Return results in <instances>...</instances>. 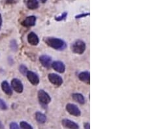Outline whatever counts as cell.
Segmentation results:
<instances>
[{"instance_id": "cell-20", "label": "cell", "mask_w": 147, "mask_h": 129, "mask_svg": "<svg viewBox=\"0 0 147 129\" xmlns=\"http://www.w3.org/2000/svg\"><path fill=\"white\" fill-rule=\"evenodd\" d=\"M67 13H66V12H65V13H63L61 16L56 17V20H57V21H61V20H64L65 18L67 17Z\"/></svg>"}, {"instance_id": "cell-2", "label": "cell", "mask_w": 147, "mask_h": 129, "mask_svg": "<svg viewBox=\"0 0 147 129\" xmlns=\"http://www.w3.org/2000/svg\"><path fill=\"white\" fill-rule=\"evenodd\" d=\"M71 49L73 52L78 54H82L86 50V44L81 40H77L73 43Z\"/></svg>"}, {"instance_id": "cell-13", "label": "cell", "mask_w": 147, "mask_h": 129, "mask_svg": "<svg viewBox=\"0 0 147 129\" xmlns=\"http://www.w3.org/2000/svg\"><path fill=\"white\" fill-rule=\"evenodd\" d=\"M25 3L27 7L32 10L39 7V2L37 0H25Z\"/></svg>"}, {"instance_id": "cell-11", "label": "cell", "mask_w": 147, "mask_h": 129, "mask_svg": "<svg viewBox=\"0 0 147 129\" xmlns=\"http://www.w3.org/2000/svg\"><path fill=\"white\" fill-rule=\"evenodd\" d=\"M28 43L34 46H36L39 44V37H37V35L34 32H31L29 33L28 36Z\"/></svg>"}, {"instance_id": "cell-18", "label": "cell", "mask_w": 147, "mask_h": 129, "mask_svg": "<svg viewBox=\"0 0 147 129\" xmlns=\"http://www.w3.org/2000/svg\"><path fill=\"white\" fill-rule=\"evenodd\" d=\"M20 127L22 129H33L32 126L25 121L20 122Z\"/></svg>"}, {"instance_id": "cell-21", "label": "cell", "mask_w": 147, "mask_h": 129, "mask_svg": "<svg viewBox=\"0 0 147 129\" xmlns=\"http://www.w3.org/2000/svg\"><path fill=\"white\" fill-rule=\"evenodd\" d=\"M0 109L5 110L7 109V104H5L3 100L0 98Z\"/></svg>"}, {"instance_id": "cell-6", "label": "cell", "mask_w": 147, "mask_h": 129, "mask_svg": "<svg viewBox=\"0 0 147 129\" xmlns=\"http://www.w3.org/2000/svg\"><path fill=\"white\" fill-rule=\"evenodd\" d=\"M49 79L52 84L57 86H60L63 83V80L61 77L56 74H50L49 75Z\"/></svg>"}, {"instance_id": "cell-9", "label": "cell", "mask_w": 147, "mask_h": 129, "mask_svg": "<svg viewBox=\"0 0 147 129\" xmlns=\"http://www.w3.org/2000/svg\"><path fill=\"white\" fill-rule=\"evenodd\" d=\"M26 76L29 81L32 83L33 85H37L39 82V78L36 74L32 71H28L27 72Z\"/></svg>"}, {"instance_id": "cell-15", "label": "cell", "mask_w": 147, "mask_h": 129, "mask_svg": "<svg viewBox=\"0 0 147 129\" xmlns=\"http://www.w3.org/2000/svg\"><path fill=\"white\" fill-rule=\"evenodd\" d=\"M1 88H2V90H3V91L7 94V95H8L9 96L12 95V94H13V91H12V89L10 87V86H9V84L7 82L3 81L2 82Z\"/></svg>"}, {"instance_id": "cell-4", "label": "cell", "mask_w": 147, "mask_h": 129, "mask_svg": "<svg viewBox=\"0 0 147 129\" xmlns=\"http://www.w3.org/2000/svg\"><path fill=\"white\" fill-rule=\"evenodd\" d=\"M66 110L71 115L74 116L79 117L81 114L80 110H79L77 106L73 104H67L66 105Z\"/></svg>"}, {"instance_id": "cell-23", "label": "cell", "mask_w": 147, "mask_h": 129, "mask_svg": "<svg viewBox=\"0 0 147 129\" xmlns=\"http://www.w3.org/2000/svg\"><path fill=\"white\" fill-rule=\"evenodd\" d=\"M19 1V0H5V3L7 4H13L16 3Z\"/></svg>"}, {"instance_id": "cell-26", "label": "cell", "mask_w": 147, "mask_h": 129, "mask_svg": "<svg viewBox=\"0 0 147 129\" xmlns=\"http://www.w3.org/2000/svg\"><path fill=\"white\" fill-rule=\"evenodd\" d=\"M1 23H2V18H1V14H0V27H1Z\"/></svg>"}, {"instance_id": "cell-24", "label": "cell", "mask_w": 147, "mask_h": 129, "mask_svg": "<svg viewBox=\"0 0 147 129\" xmlns=\"http://www.w3.org/2000/svg\"><path fill=\"white\" fill-rule=\"evenodd\" d=\"M90 15L89 13H86V14H81V15H77L76 16V18H83V17H85V16H88Z\"/></svg>"}, {"instance_id": "cell-8", "label": "cell", "mask_w": 147, "mask_h": 129, "mask_svg": "<svg viewBox=\"0 0 147 129\" xmlns=\"http://www.w3.org/2000/svg\"><path fill=\"white\" fill-rule=\"evenodd\" d=\"M42 65L46 68H49L52 65V58L47 55H42L39 58Z\"/></svg>"}, {"instance_id": "cell-5", "label": "cell", "mask_w": 147, "mask_h": 129, "mask_svg": "<svg viewBox=\"0 0 147 129\" xmlns=\"http://www.w3.org/2000/svg\"><path fill=\"white\" fill-rule=\"evenodd\" d=\"M11 86L16 92L20 93L23 91V84L20 80L16 78L13 79V80L11 81Z\"/></svg>"}, {"instance_id": "cell-12", "label": "cell", "mask_w": 147, "mask_h": 129, "mask_svg": "<svg viewBox=\"0 0 147 129\" xmlns=\"http://www.w3.org/2000/svg\"><path fill=\"white\" fill-rule=\"evenodd\" d=\"M35 22H36V18L34 16H30L23 21L22 24L25 27H31L34 26L35 24Z\"/></svg>"}, {"instance_id": "cell-3", "label": "cell", "mask_w": 147, "mask_h": 129, "mask_svg": "<svg viewBox=\"0 0 147 129\" xmlns=\"http://www.w3.org/2000/svg\"><path fill=\"white\" fill-rule=\"evenodd\" d=\"M38 97L39 101L44 104H48L51 101V97L44 90H40L38 92Z\"/></svg>"}, {"instance_id": "cell-16", "label": "cell", "mask_w": 147, "mask_h": 129, "mask_svg": "<svg viewBox=\"0 0 147 129\" xmlns=\"http://www.w3.org/2000/svg\"><path fill=\"white\" fill-rule=\"evenodd\" d=\"M72 97L75 101L79 102L80 104L85 103V98L80 93H74L72 95Z\"/></svg>"}, {"instance_id": "cell-14", "label": "cell", "mask_w": 147, "mask_h": 129, "mask_svg": "<svg viewBox=\"0 0 147 129\" xmlns=\"http://www.w3.org/2000/svg\"><path fill=\"white\" fill-rule=\"evenodd\" d=\"M79 78L82 82H84L85 83L88 84H90V75L89 72H82L81 73H80L79 75Z\"/></svg>"}, {"instance_id": "cell-19", "label": "cell", "mask_w": 147, "mask_h": 129, "mask_svg": "<svg viewBox=\"0 0 147 129\" xmlns=\"http://www.w3.org/2000/svg\"><path fill=\"white\" fill-rule=\"evenodd\" d=\"M19 69H20V72L22 73L23 75H26L27 74V72H28V69L26 67H25L24 65H20V68H19Z\"/></svg>"}, {"instance_id": "cell-1", "label": "cell", "mask_w": 147, "mask_h": 129, "mask_svg": "<svg viewBox=\"0 0 147 129\" xmlns=\"http://www.w3.org/2000/svg\"><path fill=\"white\" fill-rule=\"evenodd\" d=\"M46 44L49 46L58 50H64L66 48V44L62 40L54 37H47L45 39Z\"/></svg>"}, {"instance_id": "cell-22", "label": "cell", "mask_w": 147, "mask_h": 129, "mask_svg": "<svg viewBox=\"0 0 147 129\" xmlns=\"http://www.w3.org/2000/svg\"><path fill=\"white\" fill-rule=\"evenodd\" d=\"M10 129H20L19 126L16 123H11L10 125Z\"/></svg>"}, {"instance_id": "cell-10", "label": "cell", "mask_w": 147, "mask_h": 129, "mask_svg": "<svg viewBox=\"0 0 147 129\" xmlns=\"http://www.w3.org/2000/svg\"><path fill=\"white\" fill-rule=\"evenodd\" d=\"M53 69L56 70V71L60 72V73H63L65 70V65L63 64L62 62L61 61H54L51 65Z\"/></svg>"}, {"instance_id": "cell-27", "label": "cell", "mask_w": 147, "mask_h": 129, "mask_svg": "<svg viewBox=\"0 0 147 129\" xmlns=\"http://www.w3.org/2000/svg\"><path fill=\"white\" fill-rule=\"evenodd\" d=\"M40 1H41L42 3H45V2L47 1V0H40Z\"/></svg>"}, {"instance_id": "cell-7", "label": "cell", "mask_w": 147, "mask_h": 129, "mask_svg": "<svg viewBox=\"0 0 147 129\" xmlns=\"http://www.w3.org/2000/svg\"><path fill=\"white\" fill-rule=\"evenodd\" d=\"M61 123H62V125L64 126V127L69 129H79V126L77 123L69 120V119H63L62 121H61Z\"/></svg>"}, {"instance_id": "cell-17", "label": "cell", "mask_w": 147, "mask_h": 129, "mask_svg": "<svg viewBox=\"0 0 147 129\" xmlns=\"http://www.w3.org/2000/svg\"><path fill=\"white\" fill-rule=\"evenodd\" d=\"M35 119L39 123H45L47 120V117L45 115L41 113V112H37L35 113Z\"/></svg>"}, {"instance_id": "cell-25", "label": "cell", "mask_w": 147, "mask_h": 129, "mask_svg": "<svg viewBox=\"0 0 147 129\" xmlns=\"http://www.w3.org/2000/svg\"><path fill=\"white\" fill-rule=\"evenodd\" d=\"M84 129H90V124L88 123H84Z\"/></svg>"}]
</instances>
